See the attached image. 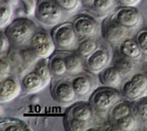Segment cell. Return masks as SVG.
<instances>
[{"label":"cell","instance_id":"1","mask_svg":"<svg viewBox=\"0 0 147 131\" xmlns=\"http://www.w3.org/2000/svg\"><path fill=\"white\" fill-rule=\"evenodd\" d=\"M37 30L38 27L31 18H18L10 22L3 31L13 47L24 48L30 45L31 40Z\"/></svg>","mask_w":147,"mask_h":131},{"label":"cell","instance_id":"2","mask_svg":"<svg viewBox=\"0 0 147 131\" xmlns=\"http://www.w3.org/2000/svg\"><path fill=\"white\" fill-rule=\"evenodd\" d=\"M124 98L121 90L119 88L100 86L94 89L89 96V102L95 109L96 112L104 113L109 112V110L119 101Z\"/></svg>","mask_w":147,"mask_h":131},{"label":"cell","instance_id":"3","mask_svg":"<svg viewBox=\"0 0 147 131\" xmlns=\"http://www.w3.org/2000/svg\"><path fill=\"white\" fill-rule=\"evenodd\" d=\"M50 33L56 49L60 51L76 50L80 39L75 31L73 23H59L58 25L52 27Z\"/></svg>","mask_w":147,"mask_h":131},{"label":"cell","instance_id":"4","mask_svg":"<svg viewBox=\"0 0 147 131\" xmlns=\"http://www.w3.org/2000/svg\"><path fill=\"white\" fill-rule=\"evenodd\" d=\"M34 14L41 24L48 27H54L61 22L65 12L54 0H37Z\"/></svg>","mask_w":147,"mask_h":131},{"label":"cell","instance_id":"5","mask_svg":"<svg viewBox=\"0 0 147 131\" xmlns=\"http://www.w3.org/2000/svg\"><path fill=\"white\" fill-rule=\"evenodd\" d=\"M121 92L125 99L132 102L147 96V74L136 72L123 83Z\"/></svg>","mask_w":147,"mask_h":131},{"label":"cell","instance_id":"6","mask_svg":"<svg viewBox=\"0 0 147 131\" xmlns=\"http://www.w3.org/2000/svg\"><path fill=\"white\" fill-rule=\"evenodd\" d=\"M130 29L113 21L110 18H105L101 25V35L106 43L111 46H119L125 39L131 35Z\"/></svg>","mask_w":147,"mask_h":131},{"label":"cell","instance_id":"7","mask_svg":"<svg viewBox=\"0 0 147 131\" xmlns=\"http://www.w3.org/2000/svg\"><path fill=\"white\" fill-rule=\"evenodd\" d=\"M29 46L39 58H49L56 49L51 33L45 29L36 31Z\"/></svg>","mask_w":147,"mask_h":131},{"label":"cell","instance_id":"8","mask_svg":"<svg viewBox=\"0 0 147 131\" xmlns=\"http://www.w3.org/2000/svg\"><path fill=\"white\" fill-rule=\"evenodd\" d=\"M113 51L105 45H99V47L85 60L86 70L91 74L98 75L107 66L113 64Z\"/></svg>","mask_w":147,"mask_h":131},{"label":"cell","instance_id":"9","mask_svg":"<svg viewBox=\"0 0 147 131\" xmlns=\"http://www.w3.org/2000/svg\"><path fill=\"white\" fill-rule=\"evenodd\" d=\"M110 18L125 26L130 30H135L142 24V14L136 7L133 6H119Z\"/></svg>","mask_w":147,"mask_h":131},{"label":"cell","instance_id":"10","mask_svg":"<svg viewBox=\"0 0 147 131\" xmlns=\"http://www.w3.org/2000/svg\"><path fill=\"white\" fill-rule=\"evenodd\" d=\"M74 28L79 39L97 37L101 32V27L98 22L89 14H79L73 22Z\"/></svg>","mask_w":147,"mask_h":131},{"label":"cell","instance_id":"11","mask_svg":"<svg viewBox=\"0 0 147 131\" xmlns=\"http://www.w3.org/2000/svg\"><path fill=\"white\" fill-rule=\"evenodd\" d=\"M51 94L56 102L61 106H69L74 104L78 98L76 91L74 90L71 80L60 79L56 81L51 88Z\"/></svg>","mask_w":147,"mask_h":131},{"label":"cell","instance_id":"12","mask_svg":"<svg viewBox=\"0 0 147 131\" xmlns=\"http://www.w3.org/2000/svg\"><path fill=\"white\" fill-rule=\"evenodd\" d=\"M22 90H23V88H22L21 81H18V78H16L14 76L9 75V76L1 79V82H0V102L5 104V102L13 100L20 95Z\"/></svg>","mask_w":147,"mask_h":131},{"label":"cell","instance_id":"13","mask_svg":"<svg viewBox=\"0 0 147 131\" xmlns=\"http://www.w3.org/2000/svg\"><path fill=\"white\" fill-rule=\"evenodd\" d=\"M93 77L85 73H80L74 75L71 79L74 90L76 91L78 98H85L92 94L95 89V82Z\"/></svg>","mask_w":147,"mask_h":131},{"label":"cell","instance_id":"14","mask_svg":"<svg viewBox=\"0 0 147 131\" xmlns=\"http://www.w3.org/2000/svg\"><path fill=\"white\" fill-rule=\"evenodd\" d=\"M96 111L89 101H75L67 111L65 117L76 118L86 122L93 123Z\"/></svg>","mask_w":147,"mask_h":131},{"label":"cell","instance_id":"15","mask_svg":"<svg viewBox=\"0 0 147 131\" xmlns=\"http://www.w3.org/2000/svg\"><path fill=\"white\" fill-rule=\"evenodd\" d=\"M21 84L24 92L36 93V92H39L42 89H44L49 83L46 82L45 79L42 78L39 74L33 70V71L24 74V76L21 79Z\"/></svg>","mask_w":147,"mask_h":131},{"label":"cell","instance_id":"16","mask_svg":"<svg viewBox=\"0 0 147 131\" xmlns=\"http://www.w3.org/2000/svg\"><path fill=\"white\" fill-rule=\"evenodd\" d=\"M98 80L101 85L113 88H119L123 85L124 77L115 64H111L98 74Z\"/></svg>","mask_w":147,"mask_h":131},{"label":"cell","instance_id":"17","mask_svg":"<svg viewBox=\"0 0 147 131\" xmlns=\"http://www.w3.org/2000/svg\"><path fill=\"white\" fill-rule=\"evenodd\" d=\"M117 50H119V54H122L123 56L130 58V60H136V62L143 60V55L140 47L136 42V40L132 37H129V38L125 39L117 46Z\"/></svg>","mask_w":147,"mask_h":131},{"label":"cell","instance_id":"18","mask_svg":"<svg viewBox=\"0 0 147 131\" xmlns=\"http://www.w3.org/2000/svg\"><path fill=\"white\" fill-rule=\"evenodd\" d=\"M130 114H134V102L127 100V99L125 100L122 99L109 110L108 120H109L110 124L113 125L119 119H122Z\"/></svg>","mask_w":147,"mask_h":131},{"label":"cell","instance_id":"19","mask_svg":"<svg viewBox=\"0 0 147 131\" xmlns=\"http://www.w3.org/2000/svg\"><path fill=\"white\" fill-rule=\"evenodd\" d=\"M65 58V64H67V74L69 75H77L82 73L86 69V62L85 58L82 55H80L76 50L71 51L69 53L64 54Z\"/></svg>","mask_w":147,"mask_h":131},{"label":"cell","instance_id":"20","mask_svg":"<svg viewBox=\"0 0 147 131\" xmlns=\"http://www.w3.org/2000/svg\"><path fill=\"white\" fill-rule=\"evenodd\" d=\"M136 62H137L136 60L125 58L119 53L115 60H113V64L121 72L124 79H128L129 77H131L133 74L136 73V69H137V64Z\"/></svg>","mask_w":147,"mask_h":131},{"label":"cell","instance_id":"21","mask_svg":"<svg viewBox=\"0 0 147 131\" xmlns=\"http://www.w3.org/2000/svg\"><path fill=\"white\" fill-rule=\"evenodd\" d=\"M49 69L52 74V76L55 78L63 77L67 74V64H65V58L64 54L62 53H53L50 58H48Z\"/></svg>","mask_w":147,"mask_h":131},{"label":"cell","instance_id":"22","mask_svg":"<svg viewBox=\"0 0 147 131\" xmlns=\"http://www.w3.org/2000/svg\"><path fill=\"white\" fill-rule=\"evenodd\" d=\"M99 42L96 40V37H89L79 40L76 51L83 58H87L91 53H93L99 47Z\"/></svg>","mask_w":147,"mask_h":131},{"label":"cell","instance_id":"23","mask_svg":"<svg viewBox=\"0 0 147 131\" xmlns=\"http://www.w3.org/2000/svg\"><path fill=\"white\" fill-rule=\"evenodd\" d=\"M1 131H25L31 130V128L24 121L16 118H2L0 121Z\"/></svg>","mask_w":147,"mask_h":131},{"label":"cell","instance_id":"24","mask_svg":"<svg viewBox=\"0 0 147 131\" xmlns=\"http://www.w3.org/2000/svg\"><path fill=\"white\" fill-rule=\"evenodd\" d=\"M138 119L136 117L135 113L134 114H130V115L126 116V117L119 119V121L115 123L113 125V128L117 129V130H123V131H132L135 130L137 128V124H138Z\"/></svg>","mask_w":147,"mask_h":131},{"label":"cell","instance_id":"25","mask_svg":"<svg viewBox=\"0 0 147 131\" xmlns=\"http://www.w3.org/2000/svg\"><path fill=\"white\" fill-rule=\"evenodd\" d=\"M91 7L99 14H106L117 7V0H93Z\"/></svg>","mask_w":147,"mask_h":131},{"label":"cell","instance_id":"26","mask_svg":"<svg viewBox=\"0 0 147 131\" xmlns=\"http://www.w3.org/2000/svg\"><path fill=\"white\" fill-rule=\"evenodd\" d=\"M0 7H1V14H0V28L4 30L9 25L12 18V4L8 0H0Z\"/></svg>","mask_w":147,"mask_h":131},{"label":"cell","instance_id":"27","mask_svg":"<svg viewBox=\"0 0 147 131\" xmlns=\"http://www.w3.org/2000/svg\"><path fill=\"white\" fill-rule=\"evenodd\" d=\"M34 70L36 73H38L42 78L45 79L47 83H50L51 78H52V74L49 69V62L48 58H39L34 64Z\"/></svg>","mask_w":147,"mask_h":131},{"label":"cell","instance_id":"28","mask_svg":"<svg viewBox=\"0 0 147 131\" xmlns=\"http://www.w3.org/2000/svg\"><path fill=\"white\" fill-rule=\"evenodd\" d=\"M134 113L139 122L147 123V96L134 101Z\"/></svg>","mask_w":147,"mask_h":131},{"label":"cell","instance_id":"29","mask_svg":"<svg viewBox=\"0 0 147 131\" xmlns=\"http://www.w3.org/2000/svg\"><path fill=\"white\" fill-rule=\"evenodd\" d=\"M92 123L86 122L76 118L65 117V128L69 131H85L90 128Z\"/></svg>","mask_w":147,"mask_h":131},{"label":"cell","instance_id":"30","mask_svg":"<svg viewBox=\"0 0 147 131\" xmlns=\"http://www.w3.org/2000/svg\"><path fill=\"white\" fill-rule=\"evenodd\" d=\"M134 39L138 43L143 55V60L147 62V27H142L136 32Z\"/></svg>","mask_w":147,"mask_h":131},{"label":"cell","instance_id":"31","mask_svg":"<svg viewBox=\"0 0 147 131\" xmlns=\"http://www.w3.org/2000/svg\"><path fill=\"white\" fill-rule=\"evenodd\" d=\"M57 5L67 14L76 12L82 4V0H54Z\"/></svg>","mask_w":147,"mask_h":131},{"label":"cell","instance_id":"32","mask_svg":"<svg viewBox=\"0 0 147 131\" xmlns=\"http://www.w3.org/2000/svg\"><path fill=\"white\" fill-rule=\"evenodd\" d=\"M10 69L11 64L9 62V58L6 55L1 54V73H0V79H3L5 77L10 75Z\"/></svg>","mask_w":147,"mask_h":131},{"label":"cell","instance_id":"33","mask_svg":"<svg viewBox=\"0 0 147 131\" xmlns=\"http://www.w3.org/2000/svg\"><path fill=\"white\" fill-rule=\"evenodd\" d=\"M25 6V12L27 14H35L36 9V3L37 0H21Z\"/></svg>","mask_w":147,"mask_h":131},{"label":"cell","instance_id":"34","mask_svg":"<svg viewBox=\"0 0 147 131\" xmlns=\"http://www.w3.org/2000/svg\"><path fill=\"white\" fill-rule=\"evenodd\" d=\"M1 40H2V42H1V54H4L6 51L9 50L10 46H11V42L3 30L1 32Z\"/></svg>","mask_w":147,"mask_h":131},{"label":"cell","instance_id":"35","mask_svg":"<svg viewBox=\"0 0 147 131\" xmlns=\"http://www.w3.org/2000/svg\"><path fill=\"white\" fill-rule=\"evenodd\" d=\"M141 0H117L119 6H133L136 7Z\"/></svg>","mask_w":147,"mask_h":131},{"label":"cell","instance_id":"36","mask_svg":"<svg viewBox=\"0 0 147 131\" xmlns=\"http://www.w3.org/2000/svg\"><path fill=\"white\" fill-rule=\"evenodd\" d=\"M93 0H82V2H84V3H88V4H90V3L92 2Z\"/></svg>","mask_w":147,"mask_h":131},{"label":"cell","instance_id":"37","mask_svg":"<svg viewBox=\"0 0 147 131\" xmlns=\"http://www.w3.org/2000/svg\"><path fill=\"white\" fill-rule=\"evenodd\" d=\"M146 128H147V123H146Z\"/></svg>","mask_w":147,"mask_h":131}]
</instances>
